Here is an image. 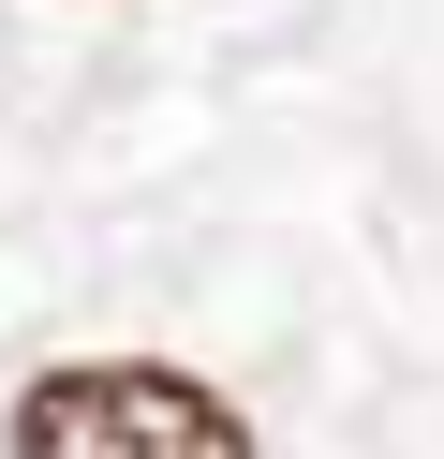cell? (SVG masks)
Masks as SVG:
<instances>
[{
    "label": "cell",
    "instance_id": "1",
    "mask_svg": "<svg viewBox=\"0 0 444 459\" xmlns=\"http://www.w3.org/2000/svg\"><path fill=\"white\" fill-rule=\"evenodd\" d=\"M0 445L15 459H252V429H237L222 385H193L163 356H59L15 385Z\"/></svg>",
    "mask_w": 444,
    "mask_h": 459
}]
</instances>
